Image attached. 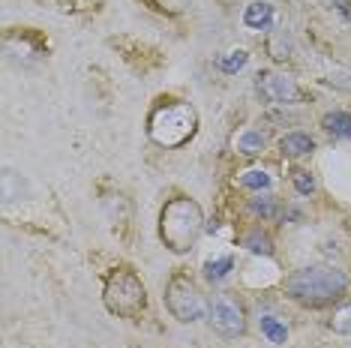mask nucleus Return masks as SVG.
<instances>
[{
    "label": "nucleus",
    "mask_w": 351,
    "mask_h": 348,
    "mask_svg": "<svg viewBox=\"0 0 351 348\" xmlns=\"http://www.w3.org/2000/svg\"><path fill=\"white\" fill-rule=\"evenodd\" d=\"M204 232V213L198 208V201L186 199H171L159 213V237L171 252H189L195 247V240Z\"/></svg>",
    "instance_id": "nucleus-1"
},
{
    "label": "nucleus",
    "mask_w": 351,
    "mask_h": 348,
    "mask_svg": "<svg viewBox=\"0 0 351 348\" xmlns=\"http://www.w3.org/2000/svg\"><path fill=\"white\" fill-rule=\"evenodd\" d=\"M348 276L337 267H303L285 279V291L303 306H324L346 295Z\"/></svg>",
    "instance_id": "nucleus-2"
},
{
    "label": "nucleus",
    "mask_w": 351,
    "mask_h": 348,
    "mask_svg": "<svg viewBox=\"0 0 351 348\" xmlns=\"http://www.w3.org/2000/svg\"><path fill=\"white\" fill-rule=\"evenodd\" d=\"M198 114L189 102L165 99L150 112L147 117V136L159 147H180L195 136Z\"/></svg>",
    "instance_id": "nucleus-3"
},
{
    "label": "nucleus",
    "mask_w": 351,
    "mask_h": 348,
    "mask_svg": "<svg viewBox=\"0 0 351 348\" xmlns=\"http://www.w3.org/2000/svg\"><path fill=\"white\" fill-rule=\"evenodd\" d=\"M102 300H106L108 312L117 315V319H138L147 306V291L135 271H130V267H114V271L106 276Z\"/></svg>",
    "instance_id": "nucleus-4"
},
{
    "label": "nucleus",
    "mask_w": 351,
    "mask_h": 348,
    "mask_svg": "<svg viewBox=\"0 0 351 348\" xmlns=\"http://www.w3.org/2000/svg\"><path fill=\"white\" fill-rule=\"evenodd\" d=\"M165 306H169V312L180 324L202 321L207 315V303L202 291H198V286L186 273H174L169 279V286H165Z\"/></svg>",
    "instance_id": "nucleus-5"
},
{
    "label": "nucleus",
    "mask_w": 351,
    "mask_h": 348,
    "mask_svg": "<svg viewBox=\"0 0 351 348\" xmlns=\"http://www.w3.org/2000/svg\"><path fill=\"white\" fill-rule=\"evenodd\" d=\"M207 321L217 330L222 339H237L246 334V312L237 300H231L226 295L213 297L210 306H207Z\"/></svg>",
    "instance_id": "nucleus-6"
},
{
    "label": "nucleus",
    "mask_w": 351,
    "mask_h": 348,
    "mask_svg": "<svg viewBox=\"0 0 351 348\" xmlns=\"http://www.w3.org/2000/svg\"><path fill=\"white\" fill-rule=\"evenodd\" d=\"M255 87H258L261 99L274 102V105H298L303 99V90L298 87V82L285 73H258Z\"/></svg>",
    "instance_id": "nucleus-7"
},
{
    "label": "nucleus",
    "mask_w": 351,
    "mask_h": 348,
    "mask_svg": "<svg viewBox=\"0 0 351 348\" xmlns=\"http://www.w3.org/2000/svg\"><path fill=\"white\" fill-rule=\"evenodd\" d=\"M274 21H276V15H274V6H270L267 0H252V3L243 10V25L250 30H270Z\"/></svg>",
    "instance_id": "nucleus-8"
},
{
    "label": "nucleus",
    "mask_w": 351,
    "mask_h": 348,
    "mask_svg": "<svg viewBox=\"0 0 351 348\" xmlns=\"http://www.w3.org/2000/svg\"><path fill=\"white\" fill-rule=\"evenodd\" d=\"M241 247L255 252V256H270V252H274V240H270V234L261 225H252L250 232L241 237Z\"/></svg>",
    "instance_id": "nucleus-9"
},
{
    "label": "nucleus",
    "mask_w": 351,
    "mask_h": 348,
    "mask_svg": "<svg viewBox=\"0 0 351 348\" xmlns=\"http://www.w3.org/2000/svg\"><path fill=\"white\" fill-rule=\"evenodd\" d=\"M279 150H282V156H306L315 150V141L306 132H289L279 141Z\"/></svg>",
    "instance_id": "nucleus-10"
},
{
    "label": "nucleus",
    "mask_w": 351,
    "mask_h": 348,
    "mask_svg": "<svg viewBox=\"0 0 351 348\" xmlns=\"http://www.w3.org/2000/svg\"><path fill=\"white\" fill-rule=\"evenodd\" d=\"M234 271V256H213V258H207L204 261V279L207 282H222V279H228V273Z\"/></svg>",
    "instance_id": "nucleus-11"
},
{
    "label": "nucleus",
    "mask_w": 351,
    "mask_h": 348,
    "mask_svg": "<svg viewBox=\"0 0 351 348\" xmlns=\"http://www.w3.org/2000/svg\"><path fill=\"white\" fill-rule=\"evenodd\" d=\"M324 132H330L333 138H346L351 141V114L348 112H327L322 117Z\"/></svg>",
    "instance_id": "nucleus-12"
},
{
    "label": "nucleus",
    "mask_w": 351,
    "mask_h": 348,
    "mask_svg": "<svg viewBox=\"0 0 351 348\" xmlns=\"http://www.w3.org/2000/svg\"><path fill=\"white\" fill-rule=\"evenodd\" d=\"M265 136H261L258 129H243L241 136L234 138V147H237V153H243V156H261L265 153Z\"/></svg>",
    "instance_id": "nucleus-13"
},
{
    "label": "nucleus",
    "mask_w": 351,
    "mask_h": 348,
    "mask_svg": "<svg viewBox=\"0 0 351 348\" xmlns=\"http://www.w3.org/2000/svg\"><path fill=\"white\" fill-rule=\"evenodd\" d=\"M258 327H261V334L267 336V343H274V345H282L285 339H289V327H285L276 315H261Z\"/></svg>",
    "instance_id": "nucleus-14"
},
{
    "label": "nucleus",
    "mask_w": 351,
    "mask_h": 348,
    "mask_svg": "<svg viewBox=\"0 0 351 348\" xmlns=\"http://www.w3.org/2000/svg\"><path fill=\"white\" fill-rule=\"evenodd\" d=\"M246 63H250V51L246 49H231L228 54H222L219 58V69L226 75H234V73H241Z\"/></svg>",
    "instance_id": "nucleus-15"
},
{
    "label": "nucleus",
    "mask_w": 351,
    "mask_h": 348,
    "mask_svg": "<svg viewBox=\"0 0 351 348\" xmlns=\"http://www.w3.org/2000/svg\"><path fill=\"white\" fill-rule=\"evenodd\" d=\"M250 210L255 213V216H261V219H274L279 204H276V199L270 192H255V199L250 201Z\"/></svg>",
    "instance_id": "nucleus-16"
},
{
    "label": "nucleus",
    "mask_w": 351,
    "mask_h": 348,
    "mask_svg": "<svg viewBox=\"0 0 351 348\" xmlns=\"http://www.w3.org/2000/svg\"><path fill=\"white\" fill-rule=\"evenodd\" d=\"M270 174L267 171H261V169H250V171H243L241 174V186L246 189H255V192H270Z\"/></svg>",
    "instance_id": "nucleus-17"
},
{
    "label": "nucleus",
    "mask_w": 351,
    "mask_h": 348,
    "mask_svg": "<svg viewBox=\"0 0 351 348\" xmlns=\"http://www.w3.org/2000/svg\"><path fill=\"white\" fill-rule=\"evenodd\" d=\"M289 174H291L294 189H298L300 195H313V192H315V177H313V174H309L306 169H298V165H294Z\"/></svg>",
    "instance_id": "nucleus-18"
},
{
    "label": "nucleus",
    "mask_w": 351,
    "mask_h": 348,
    "mask_svg": "<svg viewBox=\"0 0 351 348\" xmlns=\"http://www.w3.org/2000/svg\"><path fill=\"white\" fill-rule=\"evenodd\" d=\"M330 330H333V334H339V336H351V303L339 306V310L333 312Z\"/></svg>",
    "instance_id": "nucleus-19"
},
{
    "label": "nucleus",
    "mask_w": 351,
    "mask_h": 348,
    "mask_svg": "<svg viewBox=\"0 0 351 348\" xmlns=\"http://www.w3.org/2000/svg\"><path fill=\"white\" fill-rule=\"evenodd\" d=\"M21 189H25V180H21L12 169H6L3 171V201H15L21 195Z\"/></svg>",
    "instance_id": "nucleus-20"
},
{
    "label": "nucleus",
    "mask_w": 351,
    "mask_h": 348,
    "mask_svg": "<svg viewBox=\"0 0 351 348\" xmlns=\"http://www.w3.org/2000/svg\"><path fill=\"white\" fill-rule=\"evenodd\" d=\"M150 3H154L156 10L169 12V15H180V12L189 10V3H193V0H150Z\"/></svg>",
    "instance_id": "nucleus-21"
},
{
    "label": "nucleus",
    "mask_w": 351,
    "mask_h": 348,
    "mask_svg": "<svg viewBox=\"0 0 351 348\" xmlns=\"http://www.w3.org/2000/svg\"><path fill=\"white\" fill-rule=\"evenodd\" d=\"M289 51H291V42L285 39V34H276L274 39H270V54H274L276 60H285L289 58Z\"/></svg>",
    "instance_id": "nucleus-22"
},
{
    "label": "nucleus",
    "mask_w": 351,
    "mask_h": 348,
    "mask_svg": "<svg viewBox=\"0 0 351 348\" xmlns=\"http://www.w3.org/2000/svg\"><path fill=\"white\" fill-rule=\"evenodd\" d=\"M324 3H330V6H337V10H346V6H348V0H324Z\"/></svg>",
    "instance_id": "nucleus-23"
}]
</instances>
